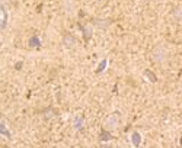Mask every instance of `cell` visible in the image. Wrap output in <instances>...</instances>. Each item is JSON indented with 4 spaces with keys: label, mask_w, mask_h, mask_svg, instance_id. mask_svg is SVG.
Masks as SVG:
<instances>
[{
    "label": "cell",
    "mask_w": 182,
    "mask_h": 148,
    "mask_svg": "<svg viewBox=\"0 0 182 148\" xmlns=\"http://www.w3.org/2000/svg\"><path fill=\"white\" fill-rule=\"evenodd\" d=\"M153 58H154L156 61H163V60L166 58V51H165V48H163V47H157V48L153 51Z\"/></svg>",
    "instance_id": "obj_1"
},
{
    "label": "cell",
    "mask_w": 182,
    "mask_h": 148,
    "mask_svg": "<svg viewBox=\"0 0 182 148\" xmlns=\"http://www.w3.org/2000/svg\"><path fill=\"white\" fill-rule=\"evenodd\" d=\"M117 123H118L117 118H111V119H108V122H107V126H108L109 129H114V128L117 126Z\"/></svg>",
    "instance_id": "obj_2"
},
{
    "label": "cell",
    "mask_w": 182,
    "mask_h": 148,
    "mask_svg": "<svg viewBox=\"0 0 182 148\" xmlns=\"http://www.w3.org/2000/svg\"><path fill=\"white\" fill-rule=\"evenodd\" d=\"M64 6H66V10H67V13H73V2L71 0H66L64 2Z\"/></svg>",
    "instance_id": "obj_3"
},
{
    "label": "cell",
    "mask_w": 182,
    "mask_h": 148,
    "mask_svg": "<svg viewBox=\"0 0 182 148\" xmlns=\"http://www.w3.org/2000/svg\"><path fill=\"white\" fill-rule=\"evenodd\" d=\"M73 44H74V39H73V38H69V36H67V38H66V45H67V47H71Z\"/></svg>",
    "instance_id": "obj_4"
},
{
    "label": "cell",
    "mask_w": 182,
    "mask_h": 148,
    "mask_svg": "<svg viewBox=\"0 0 182 148\" xmlns=\"http://www.w3.org/2000/svg\"><path fill=\"white\" fill-rule=\"evenodd\" d=\"M176 18L182 19V10H178V12H176Z\"/></svg>",
    "instance_id": "obj_5"
}]
</instances>
